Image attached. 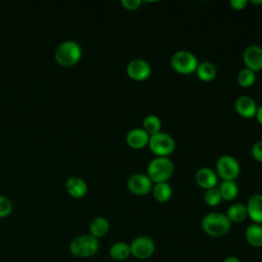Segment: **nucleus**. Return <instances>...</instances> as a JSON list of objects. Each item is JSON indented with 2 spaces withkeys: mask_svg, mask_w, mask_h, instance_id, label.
I'll return each mask as SVG.
<instances>
[{
  "mask_svg": "<svg viewBox=\"0 0 262 262\" xmlns=\"http://www.w3.org/2000/svg\"><path fill=\"white\" fill-rule=\"evenodd\" d=\"M201 225L205 233L213 237L224 236L231 228V222L227 216L220 212H210L206 214L201 221Z\"/></svg>",
  "mask_w": 262,
  "mask_h": 262,
  "instance_id": "nucleus-1",
  "label": "nucleus"
},
{
  "mask_svg": "<svg viewBox=\"0 0 262 262\" xmlns=\"http://www.w3.org/2000/svg\"><path fill=\"white\" fill-rule=\"evenodd\" d=\"M174 173V164L168 157H156L147 165V176L155 183L167 182Z\"/></svg>",
  "mask_w": 262,
  "mask_h": 262,
  "instance_id": "nucleus-2",
  "label": "nucleus"
},
{
  "mask_svg": "<svg viewBox=\"0 0 262 262\" xmlns=\"http://www.w3.org/2000/svg\"><path fill=\"white\" fill-rule=\"evenodd\" d=\"M99 249L98 238L89 234L76 236L70 244V252L78 258H88L97 253Z\"/></svg>",
  "mask_w": 262,
  "mask_h": 262,
  "instance_id": "nucleus-3",
  "label": "nucleus"
},
{
  "mask_svg": "<svg viewBox=\"0 0 262 262\" xmlns=\"http://www.w3.org/2000/svg\"><path fill=\"white\" fill-rule=\"evenodd\" d=\"M82 55V49L80 45L73 40L62 41L55 49L54 57L56 61L64 67L75 64Z\"/></svg>",
  "mask_w": 262,
  "mask_h": 262,
  "instance_id": "nucleus-4",
  "label": "nucleus"
},
{
  "mask_svg": "<svg viewBox=\"0 0 262 262\" xmlns=\"http://www.w3.org/2000/svg\"><path fill=\"white\" fill-rule=\"evenodd\" d=\"M198 64L196 56L188 50H178L171 57L172 68L180 74L188 75L195 72Z\"/></svg>",
  "mask_w": 262,
  "mask_h": 262,
  "instance_id": "nucleus-5",
  "label": "nucleus"
},
{
  "mask_svg": "<svg viewBox=\"0 0 262 262\" xmlns=\"http://www.w3.org/2000/svg\"><path fill=\"white\" fill-rule=\"evenodd\" d=\"M148 147L157 157H168L175 149V140L170 134L161 131L149 137Z\"/></svg>",
  "mask_w": 262,
  "mask_h": 262,
  "instance_id": "nucleus-6",
  "label": "nucleus"
},
{
  "mask_svg": "<svg viewBox=\"0 0 262 262\" xmlns=\"http://www.w3.org/2000/svg\"><path fill=\"white\" fill-rule=\"evenodd\" d=\"M216 171L223 180H235L241 173V166L232 156L222 155L217 159Z\"/></svg>",
  "mask_w": 262,
  "mask_h": 262,
  "instance_id": "nucleus-7",
  "label": "nucleus"
},
{
  "mask_svg": "<svg viewBox=\"0 0 262 262\" xmlns=\"http://www.w3.org/2000/svg\"><path fill=\"white\" fill-rule=\"evenodd\" d=\"M129 246L131 255L140 260L149 258L156 250L155 242L150 237L145 235L137 236L131 242Z\"/></svg>",
  "mask_w": 262,
  "mask_h": 262,
  "instance_id": "nucleus-8",
  "label": "nucleus"
},
{
  "mask_svg": "<svg viewBox=\"0 0 262 262\" xmlns=\"http://www.w3.org/2000/svg\"><path fill=\"white\" fill-rule=\"evenodd\" d=\"M128 189L136 195H144L151 191L152 181L143 173H134L127 180Z\"/></svg>",
  "mask_w": 262,
  "mask_h": 262,
  "instance_id": "nucleus-9",
  "label": "nucleus"
},
{
  "mask_svg": "<svg viewBox=\"0 0 262 262\" xmlns=\"http://www.w3.org/2000/svg\"><path fill=\"white\" fill-rule=\"evenodd\" d=\"M126 72L131 79L136 81H144L151 75V66L145 59L134 58L127 64Z\"/></svg>",
  "mask_w": 262,
  "mask_h": 262,
  "instance_id": "nucleus-10",
  "label": "nucleus"
},
{
  "mask_svg": "<svg viewBox=\"0 0 262 262\" xmlns=\"http://www.w3.org/2000/svg\"><path fill=\"white\" fill-rule=\"evenodd\" d=\"M243 59L247 69L258 72L262 69V47L259 45H249L243 53Z\"/></svg>",
  "mask_w": 262,
  "mask_h": 262,
  "instance_id": "nucleus-11",
  "label": "nucleus"
},
{
  "mask_svg": "<svg viewBox=\"0 0 262 262\" xmlns=\"http://www.w3.org/2000/svg\"><path fill=\"white\" fill-rule=\"evenodd\" d=\"M234 107L236 113L246 119H250L256 116L258 105L256 101L249 95H242L236 98Z\"/></svg>",
  "mask_w": 262,
  "mask_h": 262,
  "instance_id": "nucleus-12",
  "label": "nucleus"
},
{
  "mask_svg": "<svg viewBox=\"0 0 262 262\" xmlns=\"http://www.w3.org/2000/svg\"><path fill=\"white\" fill-rule=\"evenodd\" d=\"M149 135L142 128H133L126 135L127 144L134 149H140L148 145Z\"/></svg>",
  "mask_w": 262,
  "mask_h": 262,
  "instance_id": "nucleus-13",
  "label": "nucleus"
},
{
  "mask_svg": "<svg viewBox=\"0 0 262 262\" xmlns=\"http://www.w3.org/2000/svg\"><path fill=\"white\" fill-rule=\"evenodd\" d=\"M248 217L254 223H262V193H255L248 200L246 204Z\"/></svg>",
  "mask_w": 262,
  "mask_h": 262,
  "instance_id": "nucleus-14",
  "label": "nucleus"
},
{
  "mask_svg": "<svg viewBox=\"0 0 262 262\" xmlns=\"http://www.w3.org/2000/svg\"><path fill=\"white\" fill-rule=\"evenodd\" d=\"M195 181L201 187L205 189L213 188V187H216V184L218 181L217 174L212 169L208 167H203L196 171Z\"/></svg>",
  "mask_w": 262,
  "mask_h": 262,
  "instance_id": "nucleus-15",
  "label": "nucleus"
},
{
  "mask_svg": "<svg viewBox=\"0 0 262 262\" xmlns=\"http://www.w3.org/2000/svg\"><path fill=\"white\" fill-rule=\"evenodd\" d=\"M66 188L68 192L74 198H82L87 192L86 182L77 176H72L66 181Z\"/></svg>",
  "mask_w": 262,
  "mask_h": 262,
  "instance_id": "nucleus-16",
  "label": "nucleus"
},
{
  "mask_svg": "<svg viewBox=\"0 0 262 262\" xmlns=\"http://www.w3.org/2000/svg\"><path fill=\"white\" fill-rule=\"evenodd\" d=\"M110 230V221L102 216L95 217L89 225V231L90 234L94 237H102L104 236Z\"/></svg>",
  "mask_w": 262,
  "mask_h": 262,
  "instance_id": "nucleus-17",
  "label": "nucleus"
},
{
  "mask_svg": "<svg viewBox=\"0 0 262 262\" xmlns=\"http://www.w3.org/2000/svg\"><path fill=\"white\" fill-rule=\"evenodd\" d=\"M245 236L249 245L255 248L262 247V225L258 223L250 224L245 231Z\"/></svg>",
  "mask_w": 262,
  "mask_h": 262,
  "instance_id": "nucleus-18",
  "label": "nucleus"
},
{
  "mask_svg": "<svg viewBox=\"0 0 262 262\" xmlns=\"http://www.w3.org/2000/svg\"><path fill=\"white\" fill-rule=\"evenodd\" d=\"M196 76L204 82H210L217 76L216 66L211 61H202L196 67Z\"/></svg>",
  "mask_w": 262,
  "mask_h": 262,
  "instance_id": "nucleus-19",
  "label": "nucleus"
},
{
  "mask_svg": "<svg viewBox=\"0 0 262 262\" xmlns=\"http://www.w3.org/2000/svg\"><path fill=\"white\" fill-rule=\"evenodd\" d=\"M225 215L231 223H239L248 217L246 205L242 203H234L229 206Z\"/></svg>",
  "mask_w": 262,
  "mask_h": 262,
  "instance_id": "nucleus-20",
  "label": "nucleus"
},
{
  "mask_svg": "<svg viewBox=\"0 0 262 262\" xmlns=\"http://www.w3.org/2000/svg\"><path fill=\"white\" fill-rule=\"evenodd\" d=\"M108 253L112 259L116 261H124L131 255L130 246L124 242H117L111 246Z\"/></svg>",
  "mask_w": 262,
  "mask_h": 262,
  "instance_id": "nucleus-21",
  "label": "nucleus"
},
{
  "mask_svg": "<svg viewBox=\"0 0 262 262\" xmlns=\"http://www.w3.org/2000/svg\"><path fill=\"white\" fill-rule=\"evenodd\" d=\"M151 192H152L154 198L158 202L165 203L171 199L173 190H172L171 185L168 182H160V183H156L152 186Z\"/></svg>",
  "mask_w": 262,
  "mask_h": 262,
  "instance_id": "nucleus-22",
  "label": "nucleus"
},
{
  "mask_svg": "<svg viewBox=\"0 0 262 262\" xmlns=\"http://www.w3.org/2000/svg\"><path fill=\"white\" fill-rule=\"evenodd\" d=\"M218 188L222 200L225 201L234 200L238 193V187L234 180H223Z\"/></svg>",
  "mask_w": 262,
  "mask_h": 262,
  "instance_id": "nucleus-23",
  "label": "nucleus"
},
{
  "mask_svg": "<svg viewBox=\"0 0 262 262\" xmlns=\"http://www.w3.org/2000/svg\"><path fill=\"white\" fill-rule=\"evenodd\" d=\"M142 129L149 135H155L161 132L162 122L161 119L156 115H147L142 122Z\"/></svg>",
  "mask_w": 262,
  "mask_h": 262,
  "instance_id": "nucleus-24",
  "label": "nucleus"
},
{
  "mask_svg": "<svg viewBox=\"0 0 262 262\" xmlns=\"http://www.w3.org/2000/svg\"><path fill=\"white\" fill-rule=\"evenodd\" d=\"M256 81V73L250 69H243L237 74V83L244 88L251 87Z\"/></svg>",
  "mask_w": 262,
  "mask_h": 262,
  "instance_id": "nucleus-25",
  "label": "nucleus"
},
{
  "mask_svg": "<svg viewBox=\"0 0 262 262\" xmlns=\"http://www.w3.org/2000/svg\"><path fill=\"white\" fill-rule=\"evenodd\" d=\"M204 200H205V203L208 206L215 207V206L219 205L221 203V201H222V196L220 194L219 188L218 187H213V188L206 189V192H205V195H204Z\"/></svg>",
  "mask_w": 262,
  "mask_h": 262,
  "instance_id": "nucleus-26",
  "label": "nucleus"
},
{
  "mask_svg": "<svg viewBox=\"0 0 262 262\" xmlns=\"http://www.w3.org/2000/svg\"><path fill=\"white\" fill-rule=\"evenodd\" d=\"M12 211L11 201L4 195H0V217H5L9 215Z\"/></svg>",
  "mask_w": 262,
  "mask_h": 262,
  "instance_id": "nucleus-27",
  "label": "nucleus"
},
{
  "mask_svg": "<svg viewBox=\"0 0 262 262\" xmlns=\"http://www.w3.org/2000/svg\"><path fill=\"white\" fill-rule=\"evenodd\" d=\"M252 156L258 162L262 163V139L256 141L252 146Z\"/></svg>",
  "mask_w": 262,
  "mask_h": 262,
  "instance_id": "nucleus-28",
  "label": "nucleus"
},
{
  "mask_svg": "<svg viewBox=\"0 0 262 262\" xmlns=\"http://www.w3.org/2000/svg\"><path fill=\"white\" fill-rule=\"evenodd\" d=\"M121 4L124 6V8L128 10H136L141 5V1L140 0H122Z\"/></svg>",
  "mask_w": 262,
  "mask_h": 262,
  "instance_id": "nucleus-29",
  "label": "nucleus"
},
{
  "mask_svg": "<svg viewBox=\"0 0 262 262\" xmlns=\"http://www.w3.org/2000/svg\"><path fill=\"white\" fill-rule=\"evenodd\" d=\"M247 0H230V5L235 10H243L248 5Z\"/></svg>",
  "mask_w": 262,
  "mask_h": 262,
  "instance_id": "nucleus-30",
  "label": "nucleus"
},
{
  "mask_svg": "<svg viewBox=\"0 0 262 262\" xmlns=\"http://www.w3.org/2000/svg\"><path fill=\"white\" fill-rule=\"evenodd\" d=\"M256 119L257 121L262 125V104L258 106V110H257V113H256Z\"/></svg>",
  "mask_w": 262,
  "mask_h": 262,
  "instance_id": "nucleus-31",
  "label": "nucleus"
},
{
  "mask_svg": "<svg viewBox=\"0 0 262 262\" xmlns=\"http://www.w3.org/2000/svg\"><path fill=\"white\" fill-rule=\"evenodd\" d=\"M222 262H241V260L234 256H228Z\"/></svg>",
  "mask_w": 262,
  "mask_h": 262,
  "instance_id": "nucleus-32",
  "label": "nucleus"
},
{
  "mask_svg": "<svg viewBox=\"0 0 262 262\" xmlns=\"http://www.w3.org/2000/svg\"><path fill=\"white\" fill-rule=\"evenodd\" d=\"M250 2H251V3H253V4H262V0H259V1H256V0H251Z\"/></svg>",
  "mask_w": 262,
  "mask_h": 262,
  "instance_id": "nucleus-33",
  "label": "nucleus"
}]
</instances>
